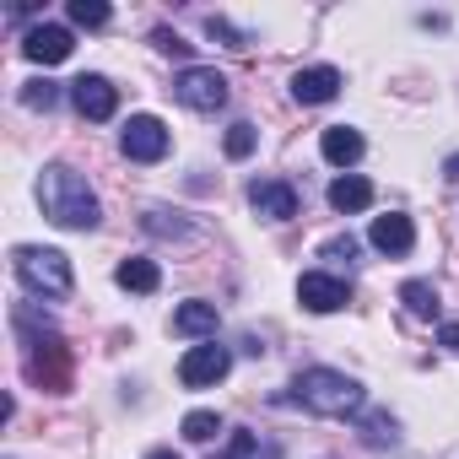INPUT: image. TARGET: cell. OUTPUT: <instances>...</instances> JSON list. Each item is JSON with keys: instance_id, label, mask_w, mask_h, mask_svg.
<instances>
[{"instance_id": "6da1fadb", "label": "cell", "mask_w": 459, "mask_h": 459, "mask_svg": "<svg viewBox=\"0 0 459 459\" xmlns=\"http://www.w3.org/2000/svg\"><path fill=\"white\" fill-rule=\"evenodd\" d=\"M39 200H44V216L55 227H71V233H92V227L103 221V205L98 195L87 189V178L65 162H49L39 173Z\"/></svg>"}, {"instance_id": "7a4b0ae2", "label": "cell", "mask_w": 459, "mask_h": 459, "mask_svg": "<svg viewBox=\"0 0 459 459\" xmlns=\"http://www.w3.org/2000/svg\"><path fill=\"white\" fill-rule=\"evenodd\" d=\"M292 400L314 416H357L362 411V384L335 368H303L292 378Z\"/></svg>"}, {"instance_id": "3957f363", "label": "cell", "mask_w": 459, "mask_h": 459, "mask_svg": "<svg viewBox=\"0 0 459 459\" xmlns=\"http://www.w3.org/2000/svg\"><path fill=\"white\" fill-rule=\"evenodd\" d=\"M12 260H17V276H22L28 292H39V298H71V260L60 249L22 244Z\"/></svg>"}, {"instance_id": "277c9868", "label": "cell", "mask_w": 459, "mask_h": 459, "mask_svg": "<svg viewBox=\"0 0 459 459\" xmlns=\"http://www.w3.org/2000/svg\"><path fill=\"white\" fill-rule=\"evenodd\" d=\"M28 346H33L28 351V384H39L49 394H65L71 389V346L60 335H39Z\"/></svg>"}, {"instance_id": "5b68a950", "label": "cell", "mask_w": 459, "mask_h": 459, "mask_svg": "<svg viewBox=\"0 0 459 459\" xmlns=\"http://www.w3.org/2000/svg\"><path fill=\"white\" fill-rule=\"evenodd\" d=\"M173 98H178L184 108H195V114H216V108L227 103V76H221L216 65H184V71L173 76Z\"/></svg>"}, {"instance_id": "8992f818", "label": "cell", "mask_w": 459, "mask_h": 459, "mask_svg": "<svg viewBox=\"0 0 459 459\" xmlns=\"http://www.w3.org/2000/svg\"><path fill=\"white\" fill-rule=\"evenodd\" d=\"M227 368H233V351L216 346V341H200V346H189L178 357V384L184 389H211V384L227 378Z\"/></svg>"}, {"instance_id": "52a82bcc", "label": "cell", "mask_w": 459, "mask_h": 459, "mask_svg": "<svg viewBox=\"0 0 459 459\" xmlns=\"http://www.w3.org/2000/svg\"><path fill=\"white\" fill-rule=\"evenodd\" d=\"M168 146H173V135H168V125H162L157 114H135V119L125 125V135H119V152H125L130 162H162Z\"/></svg>"}, {"instance_id": "ba28073f", "label": "cell", "mask_w": 459, "mask_h": 459, "mask_svg": "<svg viewBox=\"0 0 459 459\" xmlns=\"http://www.w3.org/2000/svg\"><path fill=\"white\" fill-rule=\"evenodd\" d=\"M71 103H76V114L82 119H114V108H119V92H114V82L108 76H76L71 82Z\"/></svg>"}, {"instance_id": "9c48e42d", "label": "cell", "mask_w": 459, "mask_h": 459, "mask_svg": "<svg viewBox=\"0 0 459 459\" xmlns=\"http://www.w3.org/2000/svg\"><path fill=\"white\" fill-rule=\"evenodd\" d=\"M298 303H303L308 314H335V308H346V303H351V287H346L341 276L308 271V276L298 281Z\"/></svg>"}, {"instance_id": "30bf717a", "label": "cell", "mask_w": 459, "mask_h": 459, "mask_svg": "<svg viewBox=\"0 0 459 459\" xmlns=\"http://www.w3.org/2000/svg\"><path fill=\"white\" fill-rule=\"evenodd\" d=\"M249 205L265 216V221H292L298 216V189L287 178H255L249 184Z\"/></svg>"}, {"instance_id": "8fae6325", "label": "cell", "mask_w": 459, "mask_h": 459, "mask_svg": "<svg viewBox=\"0 0 459 459\" xmlns=\"http://www.w3.org/2000/svg\"><path fill=\"white\" fill-rule=\"evenodd\" d=\"M292 98H298L303 108L335 103V98H341V71H335V65H308V71H298V76H292Z\"/></svg>"}, {"instance_id": "7c38bea8", "label": "cell", "mask_w": 459, "mask_h": 459, "mask_svg": "<svg viewBox=\"0 0 459 459\" xmlns=\"http://www.w3.org/2000/svg\"><path fill=\"white\" fill-rule=\"evenodd\" d=\"M373 249L378 255H411L416 249V227H411V216L405 211H389V216H373Z\"/></svg>"}, {"instance_id": "4fadbf2b", "label": "cell", "mask_w": 459, "mask_h": 459, "mask_svg": "<svg viewBox=\"0 0 459 459\" xmlns=\"http://www.w3.org/2000/svg\"><path fill=\"white\" fill-rule=\"evenodd\" d=\"M71 49H76V44H71V33H65V28H55V22H39V28L22 39V55H28L33 65H60Z\"/></svg>"}, {"instance_id": "5bb4252c", "label": "cell", "mask_w": 459, "mask_h": 459, "mask_svg": "<svg viewBox=\"0 0 459 459\" xmlns=\"http://www.w3.org/2000/svg\"><path fill=\"white\" fill-rule=\"evenodd\" d=\"M216 325H221V308L216 303H184L173 308V335H189V341H216Z\"/></svg>"}, {"instance_id": "9a60e30c", "label": "cell", "mask_w": 459, "mask_h": 459, "mask_svg": "<svg viewBox=\"0 0 459 459\" xmlns=\"http://www.w3.org/2000/svg\"><path fill=\"white\" fill-rule=\"evenodd\" d=\"M330 205H335L341 216H357V211L373 205V184H368L362 173H341V178L330 184Z\"/></svg>"}, {"instance_id": "2e32d148", "label": "cell", "mask_w": 459, "mask_h": 459, "mask_svg": "<svg viewBox=\"0 0 459 459\" xmlns=\"http://www.w3.org/2000/svg\"><path fill=\"white\" fill-rule=\"evenodd\" d=\"M319 152H325V162H335V168H351V162L362 157V135H357L351 125H330V130L319 135Z\"/></svg>"}, {"instance_id": "e0dca14e", "label": "cell", "mask_w": 459, "mask_h": 459, "mask_svg": "<svg viewBox=\"0 0 459 459\" xmlns=\"http://www.w3.org/2000/svg\"><path fill=\"white\" fill-rule=\"evenodd\" d=\"M114 281L125 287V292H157L162 287V271H157V260H141V255H130V260H119V271H114Z\"/></svg>"}, {"instance_id": "ac0fdd59", "label": "cell", "mask_w": 459, "mask_h": 459, "mask_svg": "<svg viewBox=\"0 0 459 459\" xmlns=\"http://www.w3.org/2000/svg\"><path fill=\"white\" fill-rule=\"evenodd\" d=\"M400 303H405L416 319H437V287H432V281H405V287H400Z\"/></svg>"}, {"instance_id": "d6986e66", "label": "cell", "mask_w": 459, "mask_h": 459, "mask_svg": "<svg viewBox=\"0 0 459 459\" xmlns=\"http://www.w3.org/2000/svg\"><path fill=\"white\" fill-rule=\"evenodd\" d=\"M255 146H260V130H255L249 119H238V125H227V135H221V152L233 157V162H244V157H249Z\"/></svg>"}, {"instance_id": "ffe728a7", "label": "cell", "mask_w": 459, "mask_h": 459, "mask_svg": "<svg viewBox=\"0 0 459 459\" xmlns=\"http://www.w3.org/2000/svg\"><path fill=\"white\" fill-rule=\"evenodd\" d=\"M178 432H184L189 443H211V437L221 432V416H216V411H189V416L178 421Z\"/></svg>"}, {"instance_id": "44dd1931", "label": "cell", "mask_w": 459, "mask_h": 459, "mask_svg": "<svg viewBox=\"0 0 459 459\" xmlns=\"http://www.w3.org/2000/svg\"><path fill=\"white\" fill-rule=\"evenodd\" d=\"M146 233H152V238H184V233H189V221H178V211L152 205V211H146Z\"/></svg>"}, {"instance_id": "7402d4cb", "label": "cell", "mask_w": 459, "mask_h": 459, "mask_svg": "<svg viewBox=\"0 0 459 459\" xmlns=\"http://www.w3.org/2000/svg\"><path fill=\"white\" fill-rule=\"evenodd\" d=\"M108 17H114V12L103 6V0H71V22H76V28H103Z\"/></svg>"}, {"instance_id": "603a6c76", "label": "cell", "mask_w": 459, "mask_h": 459, "mask_svg": "<svg viewBox=\"0 0 459 459\" xmlns=\"http://www.w3.org/2000/svg\"><path fill=\"white\" fill-rule=\"evenodd\" d=\"M362 443H373V448H384V443H394V416H384V411H373V416H362Z\"/></svg>"}, {"instance_id": "cb8c5ba5", "label": "cell", "mask_w": 459, "mask_h": 459, "mask_svg": "<svg viewBox=\"0 0 459 459\" xmlns=\"http://www.w3.org/2000/svg\"><path fill=\"white\" fill-rule=\"evenodd\" d=\"M22 103H28V108H44V114H49V108L60 103V87H55V82H22Z\"/></svg>"}, {"instance_id": "d4e9b609", "label": "cell", "mask_w": 459, "mask_h": 459, "mask_svg": "<svg viewBox=\"0 0 459 459\" xmlns=\"http://www.w3.org/2000/svg\"><path fill=\"white\" fill-rule=\"evenodd\" d=\"M255 454H260V437L238 427L233 437H227V448H221V454H211V459H255Z\"/></svg>"}, {"instance_id": "484cf974", "label": "cell", "mask_w": 459, "mask_h": 459, "mask_svg": "<svg viewBox=\"0 0 459 459\" xmlns=\"http://www.w3.org/2000/svg\"><path fill=\"white\" fill-rule=\"evenodd\" d=\"M357 249H362V244L346 233V238H330V244L319 249V260H330V265H351V260H357Z\"/></svg>"}, {"instance_id": "4316f807", "label": "cell", "mask_w": 459, "mask_h": 459, "mask_svg": "<svg viewBox=\"0 0 459 459\" xmlns=\"http://www.w3.org/2000/svg\"><path fill=\"white\" fill-rule=\"evenodd\" d=\"M152 44H157L162 55H189V44H184L178 33H168V28H157V33H152Z\"/></svg>"}, {"instance_id": "83f0119b", "label": "cell", "mask_w": 459, "mask_h": 459, "mask_svg": "<svg viewBox=\"0 0 459 459\" xmlns=\"http://www.w3.org/2000/svg\"><path fill=\"white\" fill-rule=\"evenodd\" d=\"M437 346H448V351L459 357V325H443V330H437Z\"/></svg>"}, {"instance_id": "f1b7e54d", "label": "cell", "mask_w": 459, "mask_h": 459, "mask_svg": "<svg viewBox=\"0 0 459 459\" xmlns=\"http://www.w3.org/2000/svg\"><path fill=\"white\" fill-rule=\"evenodd\" d=\"M443 173H448V178H459V152H454V157L443 162Z\"/></svg>"}, {"instance_id": "f546056e", "label": "cell", "mask_w": 459, "mask_h": 459, "mask_svg": "<svg viewBox=\"0 0 459 459\" xmlns=\"http://www.w3.org/2000/svg\"><path fill=\"white\" fill-rule=\"evenodd\" d=\"M146 459H178V454H173V448H157V454H146Z\"/></svg>"}, {"instance_id": "4dcf8cb0", "label": "cell", "mask_w": 459, "mask_h": 459, "mask_svg": "<svg viewBox=\"0 0 459 459\" xmlns=\"http://www.w3.org/2000/svg\"><path fill=\"white\" fill-rule=\"evenodd\" d=\"M260 459H281V454H276V443H265V454H260Z\"/></svg>"}]
</instances>
